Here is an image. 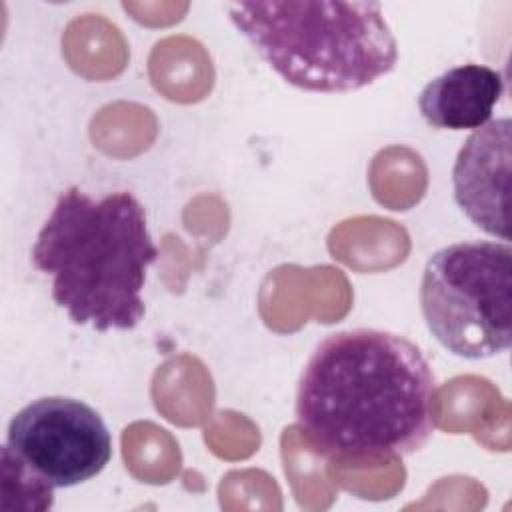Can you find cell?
<instances>
[{
  "mask_svg": "<svg viewBox=\"0 0 512 512\" xmlns=\"http://www.w3.org/2000/svg\"><path fill=\"white\" fill-rule=\"evenodd\" d=\"M426 328L450 354L484 360L512 346V248L456 242L436 250L422 272Z\"/></svg>",
  "mask_w": 512,
  "mask_h": 512,
  "instance_id": "obj_4",
  "label": "cell"
},
{
  "mask_svg": "<svg viewBox=\"0 0 512 512\" xmlns=\"http://www.w3.org/2000/svg\"><path fill=\"white\" fill-rule=\"evenodd\" d=\"M160 256L146 210L126 192L92 198L70 186L54 202L30 252L50 294L78 326L134 330L144 318L146 272Z\"/></svg>",
  "mask_w": 512,
  "mask_h": 512,
  "instance_id": "obj_2",
  "label": "cell"
},
{
  "mask_svg": "<svg viewBox=\"0 0 512 512\" xmlns=\"http://www.w3.org/2000/svg\"><path fill=\"white\" fill-rule=\"evenodd\" d=\"M226 10L260 58L306 92H354L398 64V42L378 2H230Z\"/></svg>",
  "mask_w": 512,
  "mask_h": 512,
  "instance_id": "obj_3",
  "label": "cell"
},
{
  "mask_svg": "<svg viewBox=\"0 0 512 512\" xmlns=\"http://www.w3.org/2000/svg\"><path fill=\"white\" fill-rule=\"evenodd\" d=\"M504 94V76L486 64H460L432 78L418 96L428 126L438 130H476L492 120Z\"/></svg>",
  "mask_w": 512,
  "mask_h": 512,
  "instance_id": "obj_7",
  "label": "cell"
},
{
  "mask_svg": "<svg viewBox=\"0 0 512 512\" xmlns=\"http://www.w3.org/2000/svg\"><path fill=\"white\" fill-rule=\"evenodd\" d=\"M110 460L112 434L92 406L66 396L38 398L8 422L2 496H16V510H50L56 488L92 480Z\"/></svg>",
  "mask_w": 512,
  "mask_h": 512,
  "instance_id": "obj_5",
  "label": "cell"
},
{
  "mask_svg": "<svg viewBox=\"0 0 512 512\" xmlns=\"http://www.w3.org/2000/svg\"><path fill=\"white\" fill-rule=\"evenodd\" d=\"M510 144V118L488 120L466 138L452 168L458 208L474 226L504 242L510 240Z\"/></svg>",
  "mask_w": 512,
  "mask_h": 512,
  "instance_id": "obj_6",
  "label": "cell"
},
{
  "mask_svg": "<svg viewBox=\"0 0 512 512\" xmlns=\"http://www.w3.org/2000/svg\"><path fill=\"white\" fill-rule=\"evenodd\" d=\"M296 426L332 462H382L418 452L432 436L438 384L406 336L352 328L328 334L296 386Z\"/></svg>",
  "mask_w": 512,
  "mask_h": 512,
  "instance_id": "obj_1",
  "label": "cell"
}]
</instances>
